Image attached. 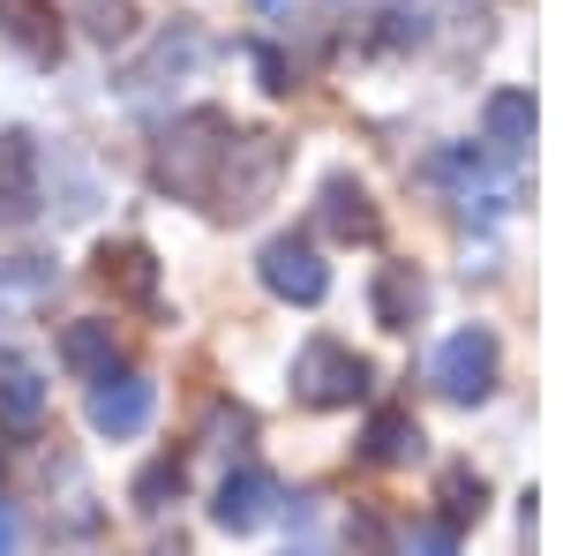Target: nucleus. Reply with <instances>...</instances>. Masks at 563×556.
<instances>
[{
	"label": "nucleus",
	"mask_w": 563,
	"mask_h": 556,
	"mask_svg": "<svg viewBox=\"0 0 563 556\" xmlns=\"http://www.w3.org/2000/svg\"><path fill=\"white\" fill-rule=\"evenodd\" d=\"M225 135H233V113H218V106L180 113L174 129L158 135V151H151V181H158L174 204H211V181H218V159H225Z\"/></svg>",
	"instance_id": "1"
},
{
	"label": "nucleus",
	"mask_w": 563,
	"mask_h": 556,
	"mask_svg": "<svg viewBox=\"0 0 563 556\" xmlns=\"http://www.w3.org/2000/svg\"><path fill=\"white\" fill-rule=\"evenodd\" d=\"M278 173H286V143L263 129H233L225 135V159H218V181H211V204L203 211L218 218H249L271 204V188H278Z\"/></svg>",
	"instance_id": "2"
},
{
	"label": "nucleus",
	"mask_w": 563,
	"mask_h": 556,
	"mask_svg": "<svg viewBox=\"0 0 563 556\" xmlns=\"http://www.w3.org/2000/svg\"><path fill=\"white\" fill-rule=\"evenodd\" d=\"M368 391V361L339 339H308L294 353V399L301 406H353Z\"/></svg>",
	"instance_id": "3"
},
{
	"label": "nucleus",
	"mask_w": 563,
	"mask_h": 556,
	"mask_svg": "<svg viewBox=\"0 0 563 556\" xmlns=\"http://www.w3.org/2000/svg\"><path fill=\"white\" fill-rule=\"evenodd\" d=\"M496 369H504V346H496V331H481V324H466V331H451V339L435 346V384H443V399H459V406L488 399L496 391Z\"/></svg>",
	"instance_id": "4"
},
{
	"label": "nucleus",
	"mask_w": 563,
	"mask_h": 556,
	"mask_svg": "<svg viewBox=\"0 0 563 556\" xmlns=\"http://www.w3.org/2000/svg\"><path fill=\"white\" fill-rule=\"evenodd\" d=\"M151 414H158V391H151V377H135V369H106V377H90V428L98 436H143L151 428Z\"/></svg>",
	"instance_id": "5"
},
{
	"label": "nucleus",
	"mask_w": 563,
	"mask_h": 556,
	"mask_svg": "<svg viewBox=\"0 0 563 556\" xmlns=\"http://www.w3.org/2000/svg\"><path fill=\"white\" fill-rule=\"evenodd\" d=\"M256 271H263V286H271L278 301H294V308H316V301L331 294V271H323V257H316L308 241H294V233H278V241L256 257Z\"/></svg>",
	"instance_id": "6"
},
{
	"label": "nucleus",
	"mask_w": 563,
	"mask_h": 556,
	"mask_svg": "<svg viewBox=\"0 0 563 556\" xmlns=\"http://www.w3.org/2000/svg\"><path fill=\"white\" fill-rule=\"evenodd\" d=\"M211 519L225 526V534H256V526H271V519H278V473H263V467H233L225 481H218Z\"/></svg>",
	"instance_id": "7"
},
{
	"label": "nucleus",
	"mask_w": 563,
	"mask_h": 556,
	"mask_svg": "<svg viewBox=\"0 0 563 556\" xmlns=\"http://www.w3.org/2000/svg\"><path fill=\"white\" fill-rule=\"evenodd\" d=\"M316 226H323L331 241H376V233H384V211H376V196H368L353 173H331L323 196H316Z\"/></svg>",
	"instance_id": "8"
},
{
	"label": "nucleus",
	"mask_w": 563,
	"mask_h": 556,
	"mask_svg": "<svg viewBox=\"0 0 563 556\" xmlns=\"http://www.w3.org/2000/svg\"><path fill=\"white\" fill-rule=\"evenodd\" d=\"M31 218H38V151L23 129H8L0 135V226H31Z\"/></svg>",
	"instance_id": "9"
},
{
	"label": "nucleus",
	"mask_w": 563,
	"mask_h": 556,
	"mask_svg": "<svg viewBox=\"0 0 563 556\" xmlns=\"http://www.w3.org/2000/svg\"><path fill=\"white\" fill-rule=\"evenodd\" d=\"M0 39L15 45L23 61L53 68L60 61V8L53 0H0Z\"/></svg>",
	"instance_id": "10"
},
{
	"label": "nucleus",
	"mask_w": 563,
	"mask_h": 556,
	"mask_svg": "<svg viewBox=\"0 0 563 556\" xmlns=\"http://www.w3.org/2000/svg\"><path fill=\"white\" fill-rule=\"evenodd\" d=\"M98 279L113 286V301H129V308H151L158 301V257L143 241H106L98 249Z\"/></svg>",
	"instance_id": "11"
},
{
	"label": "nucleus",
	"mask_w": 563,
	"mask_h": 556,
	"mask_svg": "<svg viewBox=\"0 0 563 556\" xmlns=\"http://www.w3.org/2000/svg\"><path fill=\"white\" fill-rule=\"evenodd\" d=\"M421 308H429V279L413 263H384V279H376V324L384 331H413Z\"/></svg>",
	"instance_id": "12"
},
{
	"label": "nucleus",
	"mask_w": 563,
	"mask_h": 556,
	"mask_svg": "<svg viewBox=\"0 0 563 556\" xmlns=\"http://www.w3.org/2000/svg\"><path fill=\"white\" fill-rule=\"evenodd\" d=\"M481 135H488V151L519 159L526 143H533V98H526V90H496V98L481 106Z\"/></svg>",
	"instance_id": "13"
},
{
	"label": "nucleus",
	"mask_w": 563,
	"mask_h": 556,
	"mask_svg": "<svg viewBox=\"0 0 563 556\" xmlns=\"http://www.w3.org/2000/svg\"><path fill=\"white\" fill-rule=\"evenodd\" d=\"M60 361H68L76 377H106V369H121V339H113V324L76 316V324L60 331Z\"/></svg>",
	"instance_id": "14"
},
{
	"label": "nucleus",
	"mask_w": 563,
	"mask_h": 556,
	"mask_svg": "<svg viewBox=\"0 0 563 556\" xmlns=\"http://www.w3.org/2000/svg\"><path fill=\"white\" fill-rule=\"evenodd\" d=\"M45 414V384L23 353H0V422L8 428H31Z\"/></svg>",
	"instance_id": "15"
},
{
	"label": "nucleus",
	"mask_w": 563,
	"mask_h": 556,
	"mask_svg": "<svg viewBox=\"0 0 563 556\" xmlns=\"http://www.w3.org/2000/svg\"><path fill=\"white\" fill-rule=\"evenodd\" d=\"M368 459H376V467H406V459H421V422L398 414V406L376 414V422H368Z\"/></svg>",
	"instance_id": "16"
},
{
	"label": "nucleus",
	"mask_w": 563,
	"mask_h": 556,
	"mask_svg": "<svg viewBox=\"0 0 563 556\" xmlns=\"http://www.w3.org/2000/svg\"><path fill=\"white\" fill-rule=\"evenodd\" d=\"M435 504H443V526H474L488 512V481L474 467H451L443 473V489H435Z\"/></svg>",
	"instance_id": "17"
},
{
	"label": "nucleus",
	"mask_w": 563,
	"mask_h": 556,
	"mask_svg": "<svg viewBox=\"0 0 563 556\" xmlns=\"http://www.w3.org/2000/svg\"><path fill=\"white\" fill-rule=\"evenodd\" d=\"M84 23H90V39L121 45L135 31V0H84Z\"/></svg>",
	"instance_id": "18"
},
{
	"label": "nucleus",
	"mask_w": 563,
	"mask_h": 556,
	"mask_svg": "<svg viewBox=\"0 0 563 556\" xmlns=\"http://www.w3.org/2000/svg\"><path fill=\"white\" fill-rule=\"evenodd\" d=\"M346 556H390V526H384V512H361L346 519Z\"/></svg>",
	"instance_id": "19"
},
{
	"label": "nucleus",
	"mask_w": 563,
	"mask_h": 556,
	"mask_svg": "<svg viewBox=\"0 0 563 556\" xmlns=\"http://www.w3.org/2000/svg\"><path fill=\"white\" fill-rule=\"evenodd\" d=\"M166 497H180V459H158V467L135 481V504H143V512H158Z\"/></svg>",
	"instance_id": "20"
},
{
	"label": "nucleus",
	"mask_w": 563,
	"mask_h": 556,
	"mask_svg": "<svg viewBox=\"0 0 563 556\" xmlns=\"http://www.w3.org/2000/svg\"><path fill=\"white\" fill-rule=\"evenodd\" d=\"M406 556H459V542H451V526H429V534H413Z\"/></svg>",
	"instance_id": "21"
},
{
	"label": "nucleus",
	"mask_w": 563,
	"mask_h": 556,
	"mask_svg": "<svg viewBox=\"0 0 563 556\" xmlns=\"http://www.w3.org/2000/svg\"><path fill=\"white\" fill-rule=\"evenodd\" d=\"M0 556H23V526H15V512H0Z\"/></svg>",
	"instance_id": "22"
},
{
	"label": "nucleus",
	"mask_w": 563,
	"mask_h": 556,
	"mask_svg": "<svg viewBox=\"0 0 563 556\" xmlns=\"http://www.w3.org/2000/svg\"><path fill=\"white\" fill-rule=\"evenodd\" d=\"M151 556H188V542H180V534H166V542H158Z\"/></svg>",
	"instance_id": "23"
},
{
	"label": "nucleus",
	"mask_w": 563,
	"mask_h": 556,
	"mask_svg": "<svg viewBox=\"0 0 563 556\" xmlns=\"http://www.w3.org/2000/svg\"><path fill=\"white\" fill-rule=\"evenodd\" d=\"M294 556H308V549H294Z\"/></svg>",
	"instance_id": "24"
}]
</instances>
